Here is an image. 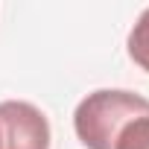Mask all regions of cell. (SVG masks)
I'll return each mask as SVG.
<instances>
[{"label":"cell","instance_id":"6da1fadb","mask_svg":"<svg viewBox=\"0 0 149 149\" xmlns=\"http://www.w3.org/2000/svg\"><path fill=\"white\" fill-rule=\"evenodd\" d=\"M149 114V100L126 88H100L88 94L73 111V129L85 149H114L120 132Z\"/></svg>","mask_w":149,"mask_h":149},{"label":"cell","instance_id":"7a4b0ae2","mask_svg":"<svg viewBox=\"0 0 149 149\" xmlns=\"http://www.w3.org/2000/svg\"><path fill=\"white\" fill-rule=\"evenodd\" d=\"M0 149H50V120L26 100L0 102Z\"/></svg>","mask_w":149,"mask_h":149},{"label":"cell","instance_id":"3957f363","mask_svg":"<svg viewBox=\"0 0 149 149\" xmlns=\"http://www.w3.org/2000/svg\"><path fill=\"white\" fill-rule=\"evenodd\" d=\"M126 50H129V58L149 73V6L140 12V18L134 21V26L129 29V38H126Z\"/></svg>","mask_w":149,"mask_h":149},{"label":"cell","instance_id":"277c9868","mask_svg":"<svg viewBox=\"0 0 149 149\" xmlns=\"http://www.w3.org/2000/svg\"><path fill=\"white\" fill-rule=\"evenodd\" d=\"M114 149H149V114L134 117L114 140Z\"/></svg>","mask_w":149,"mask_h":149}]
</instances>
